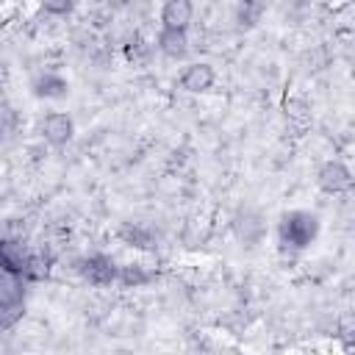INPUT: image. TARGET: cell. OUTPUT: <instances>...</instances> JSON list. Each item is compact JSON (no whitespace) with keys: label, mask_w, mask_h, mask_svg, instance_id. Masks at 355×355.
I'll return each instance as SVG.
<instances>
[{"label":"cell","mask_w":355,"mask_h":355,"mask_svg":"<svg viewBox=\"0 0 355 355\" xmlns=\"http://www.w3.org/2000/svg\"><path fill=\"white\" fill-rule=\"evenodd\" d=\"M322 236V219L311 208H286L275 222L277 247L288 255L308 252Z\"/></svg>","instance_id":"obj_1"},{"label":"cell","mask_w":355,"mask_h":355,"mask_svg":"<svg viewBox=\"0 0 355 355\" xmlns=\"http://www.w3.org/2000/svg\"><path fill=\"white\" fill-rule=\"evenodd\" d=\"M119 266L122 263L114 255H108L103 250H94V252H86V255L78 258L75 272L92 288H111V286H119Z\"/></svg>","instance_id":"obj_2"},{"label":"cell","mask_w":355,"mask_h":355,"mask_svg":"<svg viewBox=\"0 0 355 355\" xmlns=\"http://www.w3.org/2000/svg\"><path fill=\"white\" fill-rule=\"evenodd\" d=\"M36 133H39V139H42L47 147L61 150V147H67V144L75 139L78 128H75V119H72L69 111L47 108V111H42L39 119H36Z\"/></svg>","instance_id":"obj_3"},{"label":"cell","mask_w":355,"mask_h":355,"mask_svg":"<svg viewBox=\"0 0 355 355\" xmlns=\"http://www.w3.org/2000/svg\"><path fill=\"white\" fill-rule=\"evenodd\" d=\"M216 78H219V72H216L214 61H208V58H189L186 64H180L175 83H178V89L183 94L200 97V94H208L216 86Z\"/></svg>","instance_id":"obj_4"},{"label":"cell","mask_w":355,"mask_h":355,"mask_svg":"<svg viewBox=\"0 0 355 355\" xmlns=\"http://www.w3.org/2000/svg\"><path fill=\"white\" fill-rule=\"evenodd\" d=\"M313 180H316V189L327 197H341V194H349L355 189V172L341 158H324L316 166Z\"/></svg>","instance_id":"obj_5"},{"label":"cell","mask_w":355,"mask_h":355,"mask_svg":"<svg viewBox=\"0 0 355 355\" xmlns=\"http://www.w3.org/2000/svg\"><path fill=\"white\" fill-rule=\"evenodd\" d=\"M25 294H28V280L17 277L11 272H3V277H0V324H3V330H8L17 319H22Z\"/></svg>","instance_id":"obj_6"},{"label":"cell","mask_w":355,"mask_h":355,"mask_svg":"<svg viewBox=\"0 0 355 355\" xmlns=\"http://www.w3.org/2000/svg\"><path fill=\"white\" fill-rule=\"evenodd\" d=\"M28 89H31V94H33L36 100H42V103H58V100H64V97L69 94V80H67V75H61L58 69L42 67V69H36V72L31 75Z\"/></svg>","instance_id":"obj_7"},{"label":"cell","mask_w":355,"mask_h":355,"mask_svg":"<svg viewBox=\"0 0 355 355\" xmlns=\"http://www.w3.org/2000/svg\"><path fill=\"white\" fill-rule=\"evenodd\" d=\"M155 53L172 64H186L191 58V31H166L158 28L155 33Z\"/></svg>","instance_id":"obj_8"},{"label":"cell","mask_w":355,"mask_h":355,"mask_svg":"<svg viewBox=\"0 0 355 355\" xmlns=\"http://www.w3.org/2000/svg\"><path fill=\"white\" fill-rule=\"evenodd\" d=\"M197 19L194 0H161L158 6V28L166 31H191Z\"/></svg>","instance_id":"obj_9"},{"label":"cell","mask_w":355,"mask_h":355,"mask_svg":"<svg viewBox=\"0 0 355 355\" xmlns=\"http://www.w3.org/2000/svg\"><path fill=\"white\" fill-rule=\"evenodd\" d=\"M153 280V272L141 261H125L119 266V286L122 288H141Z\"/></svg>","instance_id":"obj_10"},{"label":"cell","mask_w":355,"mask_h":355,"mask_svg":"<svg viewBox=\"0 0 355 355\" xmlns=\"http://www.w3.org/2000/svg\"><path fill=\"white\" fill-rule=\"evenodd\" d=\"M116 239L125 244V247H133V250H150L153 247V236L147 227L136 225V222H125L119 230H116Z\"/></svg>","instance_id":"obj_11"},{"label":"cell","mask_w":355,"mask_h":355,"mask_svg":"<svg viewBox=\"0 0 355 355\" xmlns=\"http://www.w3.org/2000/svg\"><path fill=\"white\" fill-rule=\"evenodd\" d=\"M233 230H236V236L241 239V241H258L261 236H263V222H261V216L258 214H252V211H244V214H239L236 216V222H233Z\"/></svg>","instance_id":"obj_12"},{"label":"cell","mask_w":355,"mask_h":355,"mask_svg":"<svg viewBox=\"0 0 355 355\" xmlns=\"http://www.w3.org/2000/svg\"><path fill=\"white\" fill-rule=\"evenodd\" d=\"M36 3L47 19H64L78 8V0H36Z\"/></svg>","instance_id":"obj_13"},{"label":"cell","mask_w":355,"mask_h":355,"mask_svg":"<svg viewBox=\"0 0 355 355\" xmlns=\"http://www.w3.org/2000/svg\"><path fill=\"white\" fill-rule=\"evenodd\" d=\"M336 336L347 344V347H355V311H347L338 316L336 322Z\"/></svg>","instance_id":"obj_14"}]
</instances>
